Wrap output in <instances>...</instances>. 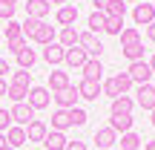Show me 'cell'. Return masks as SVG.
Wrapping results in <instances>:
<instances>
[{"instance_id":"cell-1","label":"cell","mask_w":155,"mask_h":150,"mask_svg":"<svg viewBox=\"0 0 155 150\" xmlns=\"http://www.w3.org/2000/svg\"><path fill=\"white\" fill-rule=\"evenodd\" d=\"M26 104L32 107L35 113H38V110H46V107L52 104V92H49V87H29Z\"/></svg>"},{"instance_id":"cell-2","label":"cell","mask_w":155,"mask_h":150,"mask_svg":"<svg viewBox=\"0 0 155 150\" xmlns=\"http://www.w3.org/2000/svg\"><path fill=\"white\" fill-rule=\"evenodd\" d=\"M78 46H83L89 58L101 61V52H104V44H101V40H98V35H92L89 29H86V32H78Z\"/></svg>"},{"instance_id":"cell-3","label":"cell","mask_w":155,"mask_h":150,"mask_svg":"<svg viewBox=\"0 0 155 150\" xmlns=\"http://www.w3.org/2000/svg\"><path fill=\"white\" fill-rule=\"evenodd\" d=\"M127 75L132 78V84H150V78H152V67H150V61H132L129 64V69H127Z\"/></svg>"},{"instance_id":"cell-4","label":"cell","mask_w":155,"mask_h":150,"mask_svg":"<svg viewBox=\"0 0 155 150\" xmlns=\"http://www.w3.org/2000/svg\"><path fill=\"white\" fill-rule=\"evenodd\" d=\"M12 124H17V127H29V124L35 121V110L26 104V101H20V104H12Z\"/></svg>"},{"instance_id":"cell-5","label":"cell","mask_w":155,"mask_h":150,"mask_svg":"<svg viewBox=\"0 0 155 150\" xmlns=\"http://www.w3.org/2000/svg\"><path fill=\"white\" fill-rule=\"evenodd\" d=\"M132 20H135V26H150V23L155 20V3H135V9H132Z\"/></svg>"},{"instance_id":"cell-6","label":"cell","mask_w":155,"mask_h":150,"mask_svg":"<svg viewBox=\"0 0 155 150\" xmlns=\"http://www.w3.org/2000/svg\"><path fill=\"white\" fill-rule=\"evenodd\" d=\"M135 95H138V98H135V104L141 107V110H155V87L152 84H141L138 89H135Z\"/></svg>"},{"instance_id":"cell-7","label":"cell","mask_w":155,"mask_h":150,"mask_svg":"<svg viewBox=\"0 0 155 150\" xmlns=\"http://www.w3.org/2000/svg\"><path fill=\"white\" fill-rule=\"evenodd\" d=\"M52 98H55L58 110H72V107H75V101L81 98V95H78V87H72V84H69L66 89H61V92H55Z\"/></svg>"},{"instance_id":"cell-8","label":"cell","mask_w":155,"mask_h":150,"mask_svg":"<svg viewBox=\"0 0 155 150\" xmlns=\"http://www.w3.org/2000/svg\"><path fill=\"white\" fill-rule=\"evenodd\" d=\"M78 95L81 98H86V101H98L101 95V81H89V78H81L78 81Z\"/></svg>"},{"instance_id":"cell-9","label":"cell","mask_w":155,"mask_h":150,"mask_svg":"<svg viewBox=\"0 0 155 150\" xmlns=\"http://www.w3.org/2000/svg\"><path fill=\"white\" fill-rule=\"evenodd\" d=\"M86 61H89V55H86L83 46H72V49H66V58H63V64L72 67V69H83V64H86Z\"/></svg>"},{"instance_id":"cell-10","label":"cell","mask_w":155,"mask_h":150,"mask_svg":"<svg viewBox=\"0 0 155 150\" xmlns=\"http://www.w3.org/2000/svg\"><path fill=\"white\" fill-rule=\"evenodd\" d=\"M49 12H52V3H49V0H29V3H26V17L43 20Z\"/></svg>"},{"instance_id":"cell-11","label":"cell","mask_w":155,"mask_h":150,"mask_svg":"<svg viewBox=\"0 0 155 150\" xmlns=\"http://www.w3.org/2000/svg\"><path fill=\"white\" fill-rule=\"evenodd\" d=\"M32 40H35V44H40V46H49V44H55V40H58V35H55V26H49L46 20H40V26H38V32L32 35Z\"/></svg>"},{"instance_id":"cell-12","label":"cell","mask_w":155,"mask_h":150,"mask_svg":"<svg viewBox=\"0 0 155 150\" xmlns=\"http://www.w3.org/2000/svg\"><path fill=\"white\" fill-rule=\"evenodd\" d=\"M115 141H118V133L109 127V124L101 127V130H95V145H98V150H109Z\"/></svg>"},{"instance_id":"cell-13","label":"cell","mask_w":155,"mask_h":150,"mask_svg":"<svg viewBox=\"0 0 155 150\" xmlns=\"http://www.w3.org/2000/svg\"><path fill=\"white\" fill-rule=\"evenodd\" d=\"M63 58H66V49H63L61 44H49V46H43V61L49 64V67H58V64H63Z\"/></svg>"},{"instance_id":"cell-14","label":"cell","mask_w":155,"mask_h":150,"mask_svg":"<svg viewBox=\"0 0 155 150\" xmlns=\"http://www.w3.org/2000/svg\"><path fill=\"white\" fill-rule=\"evenodd\" d=\"M132 107H135V98L129 95H118L109 107V116H132Z\"/></svg>"},{"instance_id":"cell-15","label":"cell","mask_w":155,"mask_h":150,"mask_svg":"<svg viewBox=\"0 0 155 150\" xmlns=\"http://www.w3.org/2000/svg\"><path fill=\"white\" fill-rule=\"evenodd\" d=\"M55 20H58V26H61V29L75 26V20H78V9H75V6H61V9L55 12Z\"/></svg>"},{"instance_id":"cell-16","label":"cell","mask_w":155,"mask_h":150,"mask_svg":"<svg viewBox=\"0 0 155 150\" xmlns=\"http://www.w3.org/2000/svg\"><path fill=\"white\" fill-rule=\"evenodd\" d=\"M6 141H9V147H23V145H26V127H17V124H12V127L9 130H6Z\"/></svg>"},{"instance_id":"cell-17","label":"cell","mask_w":155,"mask_h":150,"mask_svg":"<svg viewBox=\"0 0 155 150\" xmlns=\"http://www.w3.org/2000/svg\"><path fill=\"white\" fill-rule=\"evenodd\" d=\"M43 145H46V150H66L69 139H66V133H58V130H49V133H46V139H43Z\"/></svg>"},{"instance_id":"cell-18","label":"cell","mask_w":155,"mask_h":150,"mask_svg":"<svg viewBox=\"0 0 155 150\" xmlns=\"http://www.w3.org/2000/svg\"><path fill=\"white\" fill-rule=\"evenodd\" d=\"M46 133H49V127H46V121H40V118H35V121L26 127V139L29 141H43Z\"/></svg>"},{"instance_id":"cell-19","label":"cell","mask_w":155,"mask_h":150,"mask_svg":"<svg viewBox=\"0 0 155 150\" xmlns=\"http://www.w3.org/2000/svg\"><path fill=\"white\" fill-rule=\"evenodd\" d=\"M69 127H72L69 110H55V113H52V130H58V133H66Z\"/></svg>"},{"instance_id":"cell-20","label":"cell","mask_w":155,"mask_h":150,"mask_svg":"<svg viewBox=\"0 0 155 150\" xmlns=\"http://www.w3.org/2000/svg\"><path fill=\"white\" fill-rule=\"evenodd\" d=\"M66 87H69V75H66V72H61V69L49 72V92H52V95L61 92V89H66Z\"/></svg>"},{"instance_id":"cell-21","label":"cell","mask_w":155,"mask_h":150,"mask_svg":"<svg viewBox=\"0 0 155 150\" xmlns=\"http://www.w3.org/2000/svg\"><path fill=\"white\" fill-rule=\"evenodd\" d=\"M83 78H89V81H101V75H104V64L95 61V58H89L86 64H83Z\"/></svg>"},{"instance_id":"cell-22","label":"cell","mask_w":155,"mask_h":150,"mask_svg":"<svg viewBox=\"0 0 155 150\" xmlns=\"http://www.w3.org/2000/svg\"><path fill=\"white\" fill-rule=\"evenodd\" d=\"M109 127L115 130V133H129L132 130V116H109Z\"/></svg>"},{"instance_id":"cell-23","label":"cell","mask_w":155,"mask_h":150,"mask_svg":"<svg viewBox=\"0 0 155 150\" xmlns=\"http://www.w3.org/2000/svg\"><path fill=\"white\" fill-rule=\"evenodd\" d=\"M58 44H61L63 49H72V46H78V32H75V26L61 29V35H58Z\"/></svg>"},{"instance_id":"cell-24","label":"cell","mask_w":155,"mask_h":150,"mask_svg":"<svg viewBox=\"0 0 155 150\" xmlns=\"http://www.w3.org/2000/svg\"><path fill=\"white\" fill-rule=\"evenodd\" d=\"M121 38V46H135V44H141V32L135 26H124V32L118 35Z\"/></svg>"},{"instance_id":"cell-25","label":"cell","mask_w":155,"mask_h":150,"mask_svg":"<svg viewBox=\"0 0 155 150\" xmlns=\"http://www.w3.org/2000/svg\"><path fill=\"white\" fill-rule=\"evenodd\" d=\"M141 145H144V139H141L138 133H132V130L121 136V150H138Z\"/></svg>"},{"instance_id":"cell-26","label":"cell","mask_w":155,"mask_h":150,"mask_svg":"<svg viewBox=\"0 0 155 150\" xmlns=\"http://www.w3.org/2000/svg\"><path fill=\"white\" fill-rule=\"evenodd\" d=\"M104 15L106 17H124L127 15V3H124V0H109L106 9H104Z\"/></svg>"},{"instance_id":"cell-27","label":"cell","mask_w":155,"mask_h":150,"mask_svg":"<svg viewBox=\"0 0 155 150\" xmlns=\"http://www.w3.org/2000/svg\"><path fill=\"white\" fill-rule=\"evenodd\" d=\"M104 20H106V15H104V12H92V15H89V20H86L89 32H92V35L104 32Z\"/></svg>"},{"instance_id":"cell-28","label":"cell","mask_w":155,"mask_h":150,"mask_svg":"<svg viewBox=\"0 0 155 150\" xmlns=\"http://www.w3.org/2000/svg\"><path fill=\"white\" fill-rule=\"evenodd\" d=\"M15 58H17V64H20V69H32V67H35V61H38L35 49H29V46L20 52V55H15Z\"/></svg>"},{"instance_id":"cell-29","label":"cell","mask_w":155,"mask_h":150,"mask_svg":"<svg viewBox=\"0 0 155 150\" xmlns=\"http://www.w3.org/2000/svg\"><path fill=\"white\" fill-rule=\"evenodd\" d=\"M124 58H127L129 64L132 61H144V44H135V46H124Z\"/></svg>"},{"instance_id":"cell-30","label":"cell","mask_w":155,"mask_h":150,"mask_svg":"<svg viewBox=\"0 0 155 150\" xmlns=\"http://www.w3.org/2000/svg\"><path fill=\"white\" fill-rule=\"evenodd\" d=\"M104 32L106 35H121L124 32V17H106L104 20Z\"/></svg>"},{"instance_id":"cell-31","label":"cell","mask_w":155,"mask_h":150,"mask_svg":"<svg viewBox=\"0 0 155 150\" xmlns=\"http://www.w3.org/2000/svg\"><path fill=\"white\" fill-rule=\"evenodd\" d=\"M112 81H115V87H118V92H121V95H127L129 89H132V78H129L127 72H118Z\"/></svg>"},{"instance_id":"cell-32","label":"cell","mask_w":155,"mask_h":150,"mask_svg":"<svg viewBox=\"0 0 155 150\" xmlns=\"http://www.w3.org/2000/svg\"><path fill=\"white\" fill-rule=\"evenodd\" d=\"M12 84L29 89V84H32V72H29V69H17V72H12Z\"/></svg>"},{"instance_id":"cell-33","label":"cell","mask_w":155,"mask_h":150,"mask_svg":"<svg viewBox=\"0 0 155 150\" xmlns=\"http://www.w3.org/2000/svg\"><path fill=\"white\" fill-rule=\"evenodd\" d=\"M17 0H0V20H15Z\"/></svg>"},{"instance_id":"cell-34","label":"cell","mask_w":155,"mask_h":150,"mask_svg":"<svg viewBox=\"0 0 155 150\" xmlns=\"http://www.w3.org/2000/svg\"><path fill=\"white\" fill-rule=\"evenodd\" d=\"M6 95H9L15 104H20V101H26V95H29V89L26 87H15V84H9V89H6Z\"/></svg>"},{"instance_id":"cell-35","label":"cell","mask_w":155,"mask_h":150,"mask_svg":"<svg viewBox=\"0 0 155 150\" xmlns=\"http://www.w3.org/2000/svg\"><path fill=\"white\" fill-rule=\"evenodd\" d=\"M17 38H23L20 23L17 20H6V44H9V40H17Z\"/></svg>"},{"instance_id":"cell-36","label":"cell","mask_w":155,"mask_h":150,"mask_svg":"<svg viewBox=\"0 0 155 150\" xmlns=\"http://www.w3.org/2000/svg\"><path fill=\"white\" fill-rule=\"evenodd\" d=\"M38 26H40V20H35V17H26V23H20L23 38H26V40H32V35L38 32Z\"/></svg>"},{"instance_id":"cell-37","label":"cell","mask_w":155,"mask_h":150,"mask_svg":"<svg viewBox=\"0 0 155 150\" xmlns=\"http://www.w3.org/2000/svg\"><path fill=\"white\" fill-rule=\"evenodd\" d=\"M69 118H72V127H83V124H86V110H81V107H72V110H69Z\"/></svg>"},{"instance_id":"cell-38","label":"cell","mask_w":155,"mask_h":150,"mask_svg":"<svg viewBox=\"0 0 155 150\" xmlns=\"http://www.w3.org/2000/svg\"><path fill=\"white\" fill-rule=\"evenodd\" d=\"M101 92H104L106 98H112V101H115L118 95H121V92H118V87H115V81H112V78H109V81H104V84H101Z\"/></svg>"},{"instance_id":"cell-39","label":"cell","mask_w":155,"mask_h":150,"mask_svg":"<svg viewBox=\"0 0 155 150\" xmlns=\"http://www.w3.org/2000/svg\"><path fill=\"white\" fill-rule=\"evenodd\" d=\"M29 46V40L26 38H17V40H9V52H15V55H20L23 49Z\"/></svg>"},{"instance_id":"cell-40","label":"cell","mask_w":155,"mask_h":150,"mask_svg":"<svg viewBox=\"0 0 155 150\" xmlns=\"http://www.w3.org/2000/svg\"><path fill=\"white\" fill-rule=\"evenodd\" d=\"M9 127H12V113L9 110H0V133H6Z\"/></svg>"},{"instance_id":"cell-41","label":"cell","mask_w":155,"mask_h":150,"mask_svg":"<svg viewBox=\"0 0 155 150\" xmlns=\"http://www.w3.org/2000/svg\"><path fill=\"white\" fill-rule=\"evenodd\" d=\"M6 72H12V64L6 58H0V78H6Z\"/></svg>"},{"instance_id":"cell-42","label":"cell","mask_w":155,"mask_h":150,"mask_svg":"<svg viewBox=\"0 0 155 150\" xmlns=\"http://www.w3.org/2000/svg\"><path fill=\"white\" fill-rule=\"evenodd\" d=\"M66 150H86V145H83V141H69Z\"/></svg>"},{"instance_id":"cell-43","label":"cell","mask_w":155,"mask_h":150,"mask_svg":"<svg viewBox=\"0 0 155 150\" xmlns=\"http://www.w3.org/2000/svg\"><path fill=\"white\" fill-rule=\"evenodd\" d=\"M106 3H109V0H92V6H95V12H104V9H106Z\"/></svg>"},{"instance_id":"cell-44","label":"cell","mask_w":155,"mask_h":150,"mask_svg":"<svg viewBox=\"0 0 155 150\" xmlns=\"http://www.w3.org/2000/svg\"><path fill=\"white\" fill-rule=\"evenodd\" d=\"M147 38H150V40H152V44H155V20L150 23V26H147Z\"/></svg>"},{"instance_id":"cell-45","label":"cell","mask_w":155,"mask_h":150,"mask_svg":"<svg viewBox=\"0 0 155 150\" xmlns=\"http://www.w3.org/2000/svg\"><path fill=\"white\" fill-rule=\"evenodd\" d=\"M6 89H9V84H6V78H0V95H6Z\"/></svg>"},{"instance_id":"cell-46","label":"cell","mask_w":155,"mask_h":150,"mask_svg":"<svg viewBox=\"0 0 155 150\" xmlns=\"http://www.w3.org/2000/svg\"><path fill=\"white\" fill-rule=\"evenodd\" d=\"M9 147V141H6V133H0V150H6Z\"/></svg>"},{"instance_id":"cell-47","label":"cell","mask_w":155,"mask_h":150,"mask_svg":"<svg viewBox=\"0 0 155 150\" xmlns=\"http://www.w3.org/2000/svg\"><path fill=\"white\" fill-rule=\"evenodd\" d=\"M49 3H55L58 9H61V6H66V0H49Z\"/></svg>"},{"instance_id":"cell-48","label":"cell","mask_w":155,"mask_h":150,"mask_svg":"<svg viewBox=\"0 0 155 150\" xmlns=\"http://www.w3.org/2000/svg\"><path fill=\"white\" fill-rule=\"evenodd\" d=\"M144 150H155V141H147V145H144Z\"/></svg>"},{"instance_id":"cell-49","label":"cell","mask_w":155,"mask_h":150,"mask_svg":"<svg viewBox=\"0 0 155 150\" xmlns=\"http://www.w3.org/2000/svg\"><path fill=\"white\" fill-rule=\"evenodd\" d=\"M150 67H152V75H155V55L150 58Z\"/></svg>"},{"instance_id":"cell-50","label":"cell","mask_w":155,"mask_h":150,"mask_svg":"<svg viewBox=\"0 0 155 150\" xmlns=\"http://www.w3.org/2000/svg\"><path fill=\"white\" fill-rule=\"evenodd\" d=\"M150 121H152V127H155V110H152V118H150Z\"/></svg>"},{"instance_id":"cell-51","label":"cell","mask_w":155,"mask_h":150,"mask_svg":"<svg viewBox=\"0 0 155 150\" xmlns=\"http://www.w3.org/2000/svg\"><path fill=\"white\" fill-rule=\"evenodd\" d=\"M124 3H138V0H124Z\"/></svg>"},{"instance_id":"cell-52","label":"cell","mask_w":155,"mask_h":150,"mask_svg":"<svg viewBox=\"0 0 155 150\" xmlns=\"http://www.w3.org/2000/svg\"><path fill=\"white\" fill-rule=\"evenodd\" d=\"M6 150H15V147H6Z\"/></svg>"}]
</instances>
